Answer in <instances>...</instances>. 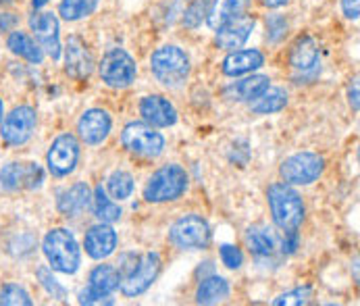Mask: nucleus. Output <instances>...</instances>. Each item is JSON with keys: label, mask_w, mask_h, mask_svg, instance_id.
<instances>
[{"label": "nucleus", "mask_w": 360, "mask_h": 306, "mask_svg": "<svg viewBox=\"0 0 360 306\" xmlns=\"http://www.w3.org/2000/svg\"><path fill=\"white\" fill-rule=\"evenodd\" d=\"M266 200L273 215V221L283 231H296L304 219L302 196L285 181L273 184L266 190Z\"/></svg>", "instance_id": "f257e3e1"}, {"label": "nucleus", "mask_w": 360, "mask_h": 306, "mask_svg": "<svg viewBox=\"0 0 360 306\" xmlns=\"http://www.w3.org/2000/svg\"><path fill=\"white\" fill-rule=\"evenodd\" d=\"M42 250H44V256L49 260L51 269L58 271V273L73 275L79 269V262H82L79 244H77L75 236L63 227L51 229L44 236Z\"/></svg>", "instance_id": "f03ea898"}, {"label": "nucleus", "mask_w": 360, "mask_h": 306, "mask_svg": "<svg viewBox=\"0 0 360 306\" xmlns=\"http://www.w3.org/2000/svg\"><path fill=\"white\" fill-rule=\"evenodd\" d=\"M160 273V256L156 253H146L142 256H131V264H121V292L129 298L144 294Z\"/></svg>", "instance_id": "7ed1b4c3"}, {"label": "nucleus", "mask_w": 360, "mask_h": 306, "mask_svg": "<svg viewBox=\"0 0 360 306\" xmlns=\"http://www.w3.org/2000/svg\"><path fill=\"white\" fill-rule=\"evenodd\" d=\"M150 71L165 88H177L190 75V56L177 46H162L150 56Z\"/></svg>", "instance_id": "20e7f679"}, {"label": "nucleus", "mask_w": 360, "mask_h": 306, "mask_svg": "<svg viewBox=\"0 0 360 306\" xmlns=\"http://www.w3.org/2000/svg\"><path fill=\"white\" fill-rule=\"evenodd\" d=\"M188 190V173L179 165L160 167L144 188V198L148 203H171L184 196Z\"/></svg>", "instance_id": "39448f33"}, {"label": "nucleus", "mask_w": 360, "mask_h": 306, "mask_svg": "<svg viewBox=\"0 0 360 306\" xmlns=\"http://www.w3.org/2000/svg\"><path fill=\"white\" fill-rule=\"evenodd\" d=\"M169 240L173 246H177L181 250L206 248L210 242V227L202 217L186 215L173 223V227L169 231Z\"/></svg>", "instance_id": "423d86ee"}, {"label": "nucleus", "mask_w": 360, "mask_h": 306, "mask_svg": "<svg viewBox=\"0 0 360 306\" xmlns=\"http://www.w3.org/2000/svg\"><path fill=\"white\" fill-rule=\"evenodd\" d=\"M325 160L314 153H298L285 158L279 167V175L290 186H309L321 177Z\"/></svg>", "instance_id": "0eeeda50"}, {"label": "nucleus", "mask_w": 360, "mask_h": 306, "mask_svg": "<svg viewBox=\"0 0 360 306\" xmlns=\"http://www.w3.org/2000/svg\"><path fill=\"white\" fill-rule=\"evenodd\" d=\"M121 142L129 153L138 154V156H148V158L158 156L165 148V138L150 123H142V121H134V123L125 125V129L121 134Z\"/></svg>", "instance_id": "6e6552de"}, {"label": "nucleus", "mask_w": 360, "mask_h": 306, "mask_svg": "<svg viewBox=\"0 0 360 306\" xmlns=\"http://www.w3.org/2000/svg\"><path fill=\"white\" fill-rule=\"evenodd\" d=\"M98 71H101V77L106 86L127 88V86H131V82L138 75V65L123 49H112L103 56Z\"/></svg>", "instance_id": "1a4fd4ad"}, {"label": "nucleus", "mask_w": 360, "mask_h": 306, "mask_svg": "<svg viewBox=\"0 0 360 306\" xmlns=\"http://www.w3.org/2000/svg\"><path fill=\"white\" fill-rule=\"evenodd\" d=\"M38 125V115L32 106H15L2 121L0 136L8 146H23L30 142Z\"/></svg>", "instance_id": "9d476101"}, {"label": "nucleus", "mask_w": 360, "mask_h": 306, "mask_svg": "<svg viewBox=\"0 0 360 306\" xmlns=\"http://www.w3.org/2000/svg\"><path fill=\"white\" fill-rule=\"evenodd\" d=\"M44 181V169L38 162H8L0 169V188L6 192L38 190Z\"/></svg>", "instance_id": "9b49d317"}, {"label": "nucleus", "mask_w": 360, "mask_h": 306, "mask_svg": "<svg viewBox=\"0 0 360 306\" xmlns=\"http://www.w3.org/2000/svg\"><path fill=\"white\" fill-rule=\"evenodd\" d=\"M79 160V142L71 134L58 136L51 144V151L46 154V165L54 177H65L73 173Z\"/></svg>", "instance_id": "f8f14e48"}, {"label": "nucleus", "mask_w": 360, "mask_h": 306, "mask_svg": "<svg viewBox=\"0 0 360 306\" xmlns=\"http://www.w3.org/2000/svg\"><path fill=\"white\" fill-rule=\"evenodd\" d=\"M30 27L40 44V49L56 60L60 56V34H58V19L52 13H34L30 17Z\"/></svg>", "instance_id": "ddd939ff"}, {"label": "nucleus", "mask_w": 360, "mask_h": 306, "mask_svg": "<svg viewBox=\"0 0 360 306\" xmlns=\"http://www.w3.org/2000/svg\"><path fill=\"white\" fill-rule=\"evenodd\" d=\"M65 71L73 79H86L94 71L92 52L88 49V44L77 36H71L67 40V46H65Z\"/></svg>", "instance_id": "4468645a"}, {"label": "nucleus", "mask_w": 360, "mask_h": 306, "mask_svg": "<svg viewBox=\"0 0 360 306\" xmlns=\"http://www.w3.org/2000/svg\"><path fill=\"white\" fill-rule=\"evenodd\" d=\"M110 117L108 113L103 108H90L86 110L79 121H77V132H79V138L90 144V146H98L103 144L104 140L108 138L110 134Z\"/></svg>", "instance_id": "2eb2a0df"}, {"label": "nucleus", "mask_w": 360, "mask_h": 306, "mask_svg": "<svg viewBox=\"0 0 360 306\" xmlns=\"http://www.w3.org/2000/svg\"><path fill=\"white\" fill-rule=\"evenodd\" d=\"M252 30H255V17H248L242 13L217 30V44L227 51L242 49L246 44V40L250 38Z\"/></svg>", "instance_id": "dca6fc26"}, {"label": "nucleus", "mask_w": 360, "mask_h": 306, "mask_svg": "<svg viewBox=\"0 0 360 306\" xmlns=\"http://www.w3.org/2000/svg\"><path fill=\"white\" fill-rule=\"evenodd\" d=\"M86 253L88 256L103 260L106 256H110L117 248V234L108 223H98L94 227H90V231L86 234Z\"/></svg>", "instance_id": "f3484780"}, {"label": "nucleus", "mask_w": 360, "mask_h": 306, "mask_svg": "<svg viewBox=\"0 0 360 306\" xmlns=\"http://www.w3.org/2000/svg\"><path fill=\"white\" fill-rule=\"evenodd\" d=\"M140 113L146 119V123H150L155 127H169L177 121V110L173 108V104L156 94L142 98Z\"/></svg>", "instance_id": "a211bd4d"}, {"label": "nucleus", "mask_w": 360, "mask_h": 306, "mask_svg": "<svg viewBox=\"0 0 360 306\" xmlns=\"http://www.w3.org/2000/svg\"><path fill=\"white\" fill-rule=\"evenodd\" d=\"M264 65V56L257 49H246V51H233L229 52L223 60V73L229 77H238V75H246L252 73L255 69H260Z\"/></svg>", "instance_id": "6ab92c4d"}, {"label": "nucleus", "mask_w": 360, "mask_h": 306, "mask_svg": "<svg viewBox=\"0 0 360 306\" xmlns=\"http://www.w3.org/2000/svg\"><path fill=\"white\" fill-rule=\"evenodd\" d=\"M92 203V192L86 184H73L65 192L58 194V210L65 217H79Z\"/></svg>", "instance_id": "aec40b11"}, {"label": "nucleus", "mask_w": 360, "mask_h": 306, "mask_svg": "<svg viewBox=\"0 0 360 306\" xmlns=\"http://www.w3.org/2000/svg\"><path fill=\"white\" fill-rule=\"evenodd\" d=\"M271 86V79L266 75H250L246 79H240L236 84H231L227 90H225V96L229 101L238 102H252L258 98L266 88Z\"/></svg>", "instance_id": "412c9836"}, {"label": "nucleus", "mask_w": 360, "mask_h": 306, "mask_svg": "<svg viewBox=\"0 0 360 306\" xmlns=\"http://www.w3.org/2000/svg\"><path fill=\"white\" fill-rule=\"evenodd\" d=\"M246 246L257 256H273L279 248V238L271 227L255 225L246 231Z\"/></svg>", "instance_id": "4be33fe9"}, {"label": "nucleus", "mask_w": 360, "mask_h": 306, "mask_svg": "<svg viewBox=\"0 0 360 306\" xmlns=\"http://www.w3.org/2000/svg\"><path fill=\"white\" fill-rule=\"evenodd\" d=\"M250 0H212V6L208 8V25L217 32L221 25H225L227 21L236 19L238 15H242L246 11Z\"/></svg>", "instance_id": "5701e85b"}, {"label": "nucleus", "mask_w": 360, "mask_h": 306, "mask_svg": "<svg viewBox=\"0 0 360 306\" xmlns=\"http://www.w3.org/2000/svg\"><path fill=\"white\" fill-rule=\"evenodd\" d=\"M290 65L298 71H310L319 65V46L310 36H300L292 51H290Z\"/></svg>", "instance_id": "b1692460"}, {"label": "nucleus", "mask_w": 360, "mask_h": 306, "mask_svg": "<svg viewBox=\"0 0 360 306\" xmlns=\"http://www.w3.org/2000/svg\"><path fill=\"white\" fill-rule=\"evenodd\" d=\"M6 46H8V51L13 52V54L25 58V60H30V63L40 65V63L44 60V51H42L40 44H38L32 36H27L25 32H11L8 38H6Z\"/></svg>", "instance_id": "393cba45"}, {"label": "nucleus", "mask_w": 360, "mask_h": 306, "mask_svg": "<svg viewBox=\"0 0 360 306\" xmlns=\"http://www.w3.org/2000/svg\"><path fill=\"white\" fill-rule=\"evenodd\" d=\"M119 283H121V275L110 264H98L90 273V290L103 298H110V294L119 288Z\"/></svg>", "instance_id": "a878e982"}, {"label": "nucleus", "mask_w": 360, "mask_h": 306, "mask_svg": "<svg viewBox=\"0 0 360 306\" xmlns=\"http://www.w3.org/2000/svg\"><path fill=\"white\" fill-rule=\"evenodd\" d=\"M229 296V283L223 277H206L196 290V302L198 305H217L223 302Z\"/></svg>", "instance_id": "bb28decb"}, {"label": "nucleus", "mask_w": 360, "mask_h": 306, "mask_svg": "<svg viewBox=\"0 0 360 306\" xmlns=\"http://www.w3.org/2000/svg\"><path fill=\"white\" fill-rule=\"evenodd\" d=\"M285 104H288V92L283 88L269 86L258 98L250 102V108L258 115H271V113H279Z\"/></svg>", "instance_id": "cd10ccee"}, {"label": "nucleus", "mask_w": 360, "mask_h": 306, "mask_svg": "<svg viewBox=\"0 0 360 306\" xmlns=\"http://www.w3.org/2000/svg\"><path fill=\"white\" fill-rule=\"evenodd\" d=\"M98 6V0H60L58 15L65 21H77L84 17H90Z\"/></svg>", "instance_id": "c85d7f7f"}, {"label": "nucleus", "mask_w": 360, "mask_h": 306, "mask_svg": "<svg viewBox=\"0 0 360 306\" xmlns=\"http://www.w3.org/2000/svg\"><path fill=\"white\" fill-rule=\"evenodd\" d=\"M92 200H94V212H96V217H98L103 223H115V221H119V217H121V208H119V204L112 203V198H108V196H106V192L103 190V186H98V188H96V192H94Z\"/></svg>", "instance_id": "c756f323"}, {"label": "nucleus", "mask_w": 360, "mask_h": 306, "mask_svg": "<svg viewBox=\"0 0 360 306\" xmlns=\"http://www.w3.org/2000/svg\"><path fill=\"white\" fill-rule=\"evenodd\" d=\"M106 188H108V194L115 200H125L134 192V177L127 171H115V173H110V177L106 181Z\"/></svg>", "instance_id": "7c9ffc66"}, {"label": "nucleus", "mask_w": 360, "mask_h": 306, "mask_svg": "<svg viewBox=\"0 0 360 306\" xmlns=\"http://www.w3.org/2000/svg\"><path fill=\"white\" fill-rule=\"evenodd\" d=\"M0 306H32V298L21 286L6 283L0 290Z\"/></svg>", "instance_id": "2f4dec72"}, {"label": "nucleus", "mask_w": 360, "mask_h": 306, "mask_svg": "<svg viewBox=\"0 0 360 306\" xmlns=\"http://www.w3.org/2000/svg\"><path fill=\"white\" fill-rule=\"evenodd\" d=\"M36 275H38V279H40V283H42V288L46 290V294L52 296V298H56V300H65L67 298V292H65V288L52 277V271L51 267H46V264H42L38 271H36Z\"/></svg>", "instance_id": "473e14b6"}, {"label": "nucleus", "mask_w": 360, "mask_h": 306, "mask_svg": "<svg viewBox=\"0 0 360 306\" xmlns=\"http://www.w3.org/2000/svg\"><path fill=\"white\" fill-rule=\"evenodd\" d=\"M310 298H312V290L307 286V288H296V290H292V292H285V294L277 296V298L273 300V305L275 306L309 305Z\"/></svg>", "instance_id": "72a5a7b5"}, {"label": "nucleus", "mask_w": 360, "mask_h": 306, "mask_svg": "<svg viewBox=\"0 0 360 306\" xmlns=\"http://www.w3.org/2000/svg\"><path fill=\"white\" fill-rule=\"evenodd\" d=\"M206 15H208V2L206 0H196V2H192L188 6V11L184 15V25L186 27H198Z\"/></svg>", "instance_id": "f704fd0d"}, {"label": "nucleus", "mask_w": 360, "mask_h": 306, "mask_svg": "<svg viewBox=\"0 0 360 306\" xmlns=\"http://www.w3.org/2000/svg\"><path fill=\"white\" fill-rule=\"evenodd\" d=\"M221 260H223L225 267L238 269V267H242V262H244V255H242L240 248H236V246H231V244H223V246H221Z\"/></svg>", "instance_id": "c9c22d12"}, {"label": "nucleus", "mask_w": 360, "mask_h": 306, "mask_svg": "<svg viewBox=\"0 0 360 306\" xmlns=\"http://www.w3.org/2000/svg\"><path fill=\"white\" fill-rule=\"evenodd\" d=\"M266 30H269V40H279L281 36H283V32L288 30V23H285V19L283 17H279V15H271L269 19H266Z\"/></svg>", "instance_id": "e433bc0d"}, {"label": "nucleus", "mask_w": 360, "mask_h": 306, "mask_svg": "<svg viewBox=\"0 0 360 306\" xmlns=\"http://www.w3.org/2000/svg\"><path fill=\"white\" fill-rule=\"evenodd\" d=\"M79 305H112V300H110V298H103V296H98V294H94V292L88 288V290L79 292Z\"/></svg>", "instance_id": "4c0bfd02"}, {"label": "nucleus", "mask_w": 360, "mask_h": 306, "mask_svg": "<svg viewBox=\"0 0 360 306\" xmlns=\"http://www.w3.org/2000/svg\"><path fill=\"white\" fill-rule=\"evenodd\" d=\"M342 8L348 19H359L360 0H342Z\"/></svg>", "instance_id": "58836bf2"}, {"label": "nucleus", "mask_w": 360, "mask_h": 306, "mask_svg": "<svg viewBox=\"0 0 360 306\" xmlns=\"http://www.w3.org/2000/svg\"><path fill=\"white\" fill-rule=\"evenodd\" d=\"M17 25V17L11 13H0V32H11Z\"/></svg>", "instance_id": "ea45409f"}, {"label": "nucleus", "mask_w": 360, "mask_h": 306, "mask_svg": "<svg viewBox=\"0 0 360 306\" xmlns=\"http://www.w3.org/2000/svg\"><path fill=\"white\" fill-rule=\"evenodd\" d=\"M264 6H269V8H279V6H283V4H288L290 0H260Z\"/></svg>", "instance_id": "a19ab883"}, {"label": "nucleus", "mask_w": 360, "mask_h": 306, "mask_svg": "<svg viewBox=\"0 0 360 306\" xmlns=\"http://www.w3.org/2000/svg\"><path fill=\"white\" fill-rule=\"evenodd\" d=\"M350 102L354 110H359V84H354V90H350Z\"/></svg>", "instance_id": "79ce46f5"}, {"label": "nucleus", "mask_w": 360, "mask_h": 306, "mask_svg": "<svg viewBox=\"0 0 360 306\" xmlns=\"http://www.w3.org/2000/svg\"><path fill=\"white\" fill-rule=\"evenodd\" d=\"M49 0H32V4H34V8H42L44 4H46Z\"/></svg>", "instance_id": "37998d69"}, {"label": "nucleus", "mask_w": 360, "mask_h": 306, "mask_svg": "<svg viewBox=\"0 0 360 306\" xmlns=\"http://www.w3.org/2000/svg\"><path fill=\"white\" fill-rule=\"evenodd\" d=\"M15 0H0V6H6V4H13Z\"/></svg>", "instance_id": "c03bdc74"}, {"label": "nucleus", "mask_w": 360, "mask_h": 306, "mask_svg": "<svg viewBox=\"0 0 360 306\" xmlns=\"http://www.w3.org/2000/svg\"><path fill=\"white\" fill-rule=\"evenodd\" d=\"M0 121H2V101H0Z\"/></svg>", "instance_id": "a18cd8bd"}]
</instances>
